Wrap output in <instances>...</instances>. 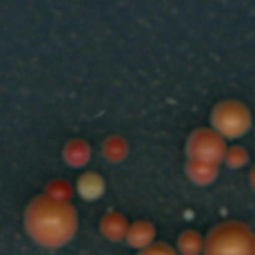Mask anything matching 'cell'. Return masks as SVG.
Segmentation results:
<instances>
[{
  "instance_id": "cell-2",
  "label": "cell",
  "mask_w": 255,
  "mask_h": 255,
  "mask_svg": "<svg viewBox=\"0 0 255 255\" xmlns=\"http://www.w3.org/2000/svg\"><path fill=\"white\" fill-rule=\"evenodd\" d=\"M199 238L196 236H187L182 239V253L187 255H194L199 253Z\"/></svg>"
},
{
  "instance_id": "cell-3",
  "label": "cell",
  "mask_w": 255,
  "mask_h": 255,
  "mask_svg": "<svg viewBox=\"0 0 255 255\" xmlns=\"http://www.w3.org/2000/svg\"><path fill=\"white\" fill-rule=\"evenodd\" d=\"M140 255H175L169 248H164V247H154V248H149L146 251H143Z\"/></svg>"
},
{
  "instance_id": "cell-1",
  "label": "cell",
  "mask_w": 255,
  "mask_h": 255,
  "mask_svg": "<svg viewBox=\"0 0 255 255\" xmlns=\"http://www.w3.org/2000/svg\"><path fill=\"white\" fill-rule=\"evenodd\" d=\"M208 255H255L254 238L241 227H224L211 238Z\"/></svg>"
}]
</instances>
